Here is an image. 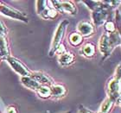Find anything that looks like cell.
<instances>
[{
  "mask_svg": "<svg viewBox=\"0 0 121 113\" xmlns=\"http://www.w3.org/2000/svg\"><path fill=\"white\" fill-rule=\"evenodd\" d=\"M120 35L117 31L113 33H105L101 36L99 42V48L100 53L103 54V59L108 57L112 52L120 45Z\"/></svg>",
  "mask_w": 121,
  "mask_h": 113,
  "instance_id": "obj_1",
  "label": "cell"
},
{
  "mask_svg": "<svg viewBox=\"0 0 121 113\" xmlns=\"http://www.w3.org/2000/svg\"><path fill=\"white\" fill-rule=\"evenodd\" d=\"M103 4L100 7L92 11V19L94 25L100 27L106 23V21L110 20L112 13V8L107 4L106 1H102Z\"/></svg>",
  "mask_w": 121,
  "mask_h": 113,
  "instance_id": "obj_2",
  "label": "cell"
},
{
  "mask_svg": "<svg viewBox=\"0 0 121 113\" xmlns=\"http://www.w3.org/2000/svg\"><path fill=\"white\" fill-rule=\"evenodd\" d=\"M68 24H69V22L68 20H63L58 25L56 32H55V35H54L52 43H51V48L50 50H49V56H53L56 54V49L61 44V41L64 38L66 29H67V27H68Z\"/></svg>",
  "mask_w": 121,
  "mask_h": 113,
  "instance_id": "obj_3",
  "label": "cell"
},
{
  "mask_svg": "<svg viewBox=\"0 0 121 113\" xmlns=\"http://www.w3.org/2000/svg\"><path fill=\"white\" fill-rule=\"evenodd\" d=\"M0 13H2L3 15L6 16L8 17L21 21V22H23V23H28V17L23 13L16 10L14 8H11L10 6H8V5L4 4L1 1H0Z\"/></svg>",
  "mask_w": 121,
  "mask_h": 113,
  "instance_id": "obj_4",
  "label": "cell"
},
{
  "mask_svg": "<svg viewBox=\"0 0 121 113\" xmlns=\"http://www.w3.org/2000/svg\"><path fill=\"white\" fill-rule=\"evenodd\" d=\"M108 98L113 103L119 105L120 103V80L114 77L112 80H110L107 86Z\"/></svg>",
  "mask_w": 121,
  "mask_h": 113,
  "instance_id": "obj_5",
  "label": "cell"
},
{
  "mask_svg": "<svg viewBox=\"0 0 121 113\" xmlns=\"http://www.w3.org/2000/svg\"><path fill=\"white\" fill-rule=\"evenodd\" d=\"M49 3L53 4V6L50 7L54 8L57 12L60 11L61 13H68L70 15H75L77 12L75 5L71 1H49Z\"/></svg>",
  "mask_w": 121,
  "mask_h": 113,
  "instance_id": "obj_6",
  "label": "cell"
},
{
  "mask_svg": "<svg viewBox=\"0 0 121 113\" xmlns=\"http://www.w3.org/2000/svg\"><path fill=\"white\" fill-rule=\"evenodd\" d=\"M6 61L9 63V65L11 67L13 70L15 71L16 73H18L19 75H21L22 77H27V76H30L31 73L29 70L28 68L26 67L25 66L23 65V63L21 62L20 60H18L17 59L12 57V56H9L6 59Z\"/></svg>",
  "mask_w": 121,
  "mask_h": 113,
  "instance_id": "obj_7",
  "label": "cell"
},
{
  "mask_svg": "<svg viewBox=\"0 0 121 113\" xmlns=\"http://www.w3.org/2000/svg\"><path fill=\"white\" fill-rule=\"evenodd\" d=\"M77 30H78V33L82 37H88V36L93 35L94 27L89 22L82 21L81 23H79L78 26H77Z\"/></svg>",
  "mask_w": 121,
  "mask_h": 113,
  "instance_id": "obj_8",
  "label": "cell"
},
{
  "mask_svg": "<svg viewBox=\"0 0 121 113\" xmlns=\"http://www.w3.org/2000/svg\"><path fill=\"white\" fill-rule=\"evenodd\" d=\"M30 77L41 85H53L52 79L48 75H47V74H45V73H41V72H34V73H31Z\"/></svg>",
  "mask_w": 121,
  "mask_h": 113,
  "instance_id": "obj_9",
  "label": "cell"
},
{
  "mask_svg": "<svg viewBox=\"0 0 121 113\" xmlns=\"http://www.w3.org/2000/svg\"><path fill=\"white\" fill-rule=\"evenodd\" d=\"M10 56V50L8 48L6 35L0 33V57L6 59Z\"/></svg>",
  "mask_w": 121,
  "mask_h": 113,
  "instance_id": "obj_10",
  "label": "cell"
},
{
  "mask_svg": "<svg viewBox=\"0 0 121 113\" xmlns=\"http://www.w3.org/2000/svg\"><path fill=\"white\" fill-rule=\"evenodd\" d=\"M74 60H75V57L73 55V54L67 52V51L59 56V63L64 67L73 64L74 62Z\"/></svg>",
  "mask_w": 121,
  "mask_h": 113,
  "instance_id": "obj_11",
  "label": "cell"
},
{
  "mask_svg": "<svg viewBox=\"0 0 121 113\" xmlns=\"http://www.w3.org/2000/svg\"><path fill=\"white\" fill-rule=\"evenodd\" d=\"M51 96L55 98H62L66 95L67 90L61 85H52L50 86Z\"/></svg>",
  "mask_w": 121,
  "mask_h": 113,
  "instance_id": "obj_12",
  "label": "cell"
},
{
  "mask_svg": "<svg viewBox=\"0 0 121 113\" xmlns=\"http://www.w3.org/2000/svg\"><path fill=\"white\" fill-rule=\"evenodd\" d=\"M21 81H22V83L25 85L26 87H28V88H30V89H31V90H34V91H37V89L40 87V85H39L36 81L34 80L30 76L22 77V78H21Z\"/></svg>",
  "mask_w": 121,
  "mask_h": 113,
  "instance_id": "obj_13",
  "label": "cell"
},
{
  "mask_svg": "<svg viewBox=\"0 0 121 113\" xmlns=\"http://www.w3.org/2000/svg\"><path fill=\"white\" fill-rule=\"evenodd\" d=\"M82 41H83V37L77 32L71 33L69 36H68V42L73 47L80 46L81 44V42H82Z\"/></svg>",
  "mask_w": 121,
  "mask_h": 113,
  "instance_id": "obj_14",
  "label": "cell"
},
{
  "mask_svg": "<svg viewBox=\"0 0 121 113\" xmlns=\"http://www.w3.org/2000/svg\"><path fill=\"white\" fill-rule=\"evenodd\" d=\"M81 53L83 54L84 56L87 58L93 57L95 54V46L92 43H86L83 46L81 49Z\"/></svg>",
  "mask_w": 121,
  "mask_h": 113,
  "instance_id": "obj_15",
  "label": "cell"
},
{
  "mask_svg": "<svg viewBox=\"0 0 121 113\" xmlns=\"http://www.w3.org/2000/svg\"><path fill=\"white\" fill-rule=\"evenodd\" d=\"M57 15H58V12H57L54 8L50 7V6L47 8V9L41 14V16H42L44 19H54V18H56V17H57Z\"/></svg>",
  "mask_w": 121,
  "mask_h": 113,
  "instance_id": "obj_16",
  "label": "cell"
},
{
  "mask_svg": "<svg viewBox=\"0 0 121 113\" xmlns=\"http://www.w3.org/2000/svg\"><path fill=\"white\" fill-rule=\"evenodd\" d=\"M37 92L38 95L43 98H48L51 96L50 87L48 85H40V87L37 89Z\"/></svg>",
  "mask_w": 121,
  "mask_h": 113,
  "instance_id": "obj_17",
  "label": "cell"
},
{
  "mask_svg": "<svg viewBox=\"0 0 121 113\" xmlns=\"http://www.w3.org/2000/svg\"><path fill=\"white\" fill-rule=\"evenodd\" d=\"M113 105V102L109 98H106L104 102L101 105L100 107V113H108L109 111L111 110L112 106Z\"/></svg>",
  "mask_w": 121,
  "mask_h": 113,
  "instance_id": "obj_18",
  "label": "cell"
},
{
  "mask_svg": "<svg viewBox=\"0 0 121 113\" xmlns=\"http://www.w3.org/2000/svg\"><path fill=\"white\" fill-rule=\"evenodd\" d=\"M83 3L92 11L98 9L99 7H100L102 4H103L102 1H83Z\"/></svg>",
  "mask_w": 121,
  "mask_h": 113,
  "instance_id": "obj_19",
  "label": "cell"
},
{
  "mask_svg": "<svg viewBox=\"0 0 121 113\" xmlns=\"http://www.w3.org/2000/svg\"><path fill=\"white\" fill-rule=\"evenodd\" d=\"M48 1H36V12L38 15H41L48 8Z\"/></svg>",
  "mask_w": 121,
  "mask_h": 113,
  "instance_id": "obj_20",
  "label": "cell"
},
{
  "mask_svg": "<svg viewBox=\"0 0 121 113\" xmlns=\"http://www.w3.org/2000/svg\"><path fill=\"white\" fill-rule=\"evenodd\" d=\"M104 28H105V30L106 31V33H113L116 31L115 23H114L113 21L112 20L106 21V23L104 24Z\"/></svg>",
  "mask_w": 121,
  "mask_h": 113,
  "instance_id": "obj_21",
  "label": "cell"
},
{
  "mask_svg": "<svg viewBox=\"0 0 121 113\" xmlns=\"http://www.w3.org/2000/svg\"><path fill=\"white\" fill-rule=\"evenodd\" d=\"M0 33L3 34V35H6V34H7V29H6L5 25L4 24V23L1 22V21H0Z\"/></svg>",
  "mask_w": 121,
  "mask_h": 113,
  "instance_id": "obj_22",
  "label": "cell"
},
{
  "mask_svg": "<svg viewBox=\"0 0 121 113\" xmlns=\"http://www.w3.org/2000/svg\"><path fill=\"white\" fill-rule=\"evenodd\" d=\"M65 52H66V49H65V48H64V46H63L62 44H60V45L58 47V48L56 49V54H59V55H60L61 54L65 53Z\"/></svg>",
  "mask_w": 121,
  "mask_h": 113,
  "instance_id": "obj_23",
  "label": "cell"
},
{
  "mask_svg": "<svg viewBox=\"0 0 121 113\" xmlns=\"http://www.w3.org/2000/svg\"><path fill=\"white\" fill-rule=\"evenodd\" d=\"M6 113H17V110L14 106H9V107H7Z\"/></svg>",
  "mask_w": 121,
  "mask_h": 113,
  "instance_id": "obj_24",
  "label": "cell"
},
{
  "mask_svg": "<svg viewBox=\"0 0 121 113\" xmlns=\"http://www.w3.org/2000/svg\"><path fill=\"white\" fill-rule=\"evenodd\" d=\"M78 113H93V112H92V111H89V110H87V109L84 108L83 106H81V107H80V109H79ZM99 113H100V112H99Z\"/></svg>",
  "mask_w": 121,
  "mask_h": 113,
  "instance_id": "obj_25",
  "label": "cell"
},
{
  "mask_svg": "<svg viewBox=\"0 0 121 113\" xmlns=\"http://www.w3.org/2000/svg\"><path fill=\"white\" fill-rule=\"evenodd\" d=\"M115 78L120 80V65H119V67H117V72L115 73Z\"/></svg>",
  "mask_w": 121,
  "mask_h": 113,
  "instance_id": "obj_26",
  "label": "cell"
},
{
  "mask_svg": "<svg viewBox=\"0 0 121 113\" xmlns=\"http://www.w3.org/2000/svg\"><path fill=\"white\" fill-rule=\"evenodd\" d=\"M65 113H71L70 111H68V112H65Z\"/></svg>",
  "mask_w": 121,
  "mask_h": 113,
  "instance_id": "obj_27",
  "label": "cell"
},
{
  "mask_svg": "<svg viewBox=\"0 0 121 113\" xmlns=\"http://www.w3.org/2000/svg\"><path fill=\"white\" fill-rule=\"evenodd\" d=\"M1 59H2V58H1V57H0V61H1Z\"/></svg>",
  "mask_w": 121,
  "mask_h": 113,
  "instance_id": "obj_28",
  "label": "cell"
}]
</instances>
